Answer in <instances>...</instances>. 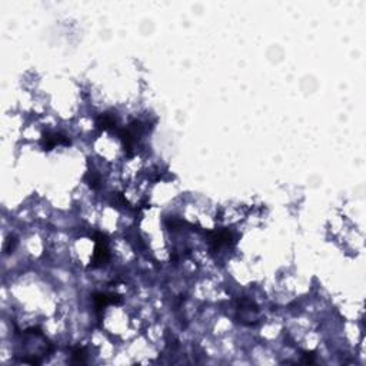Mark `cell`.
Listing matches in <instances>:
<instances>
[{
  "mask_svg": "<svg viewBox=\"0 0 366 366\" xmlns=\"http://www.w3.org/2000/svg\"><path fill=\"white\" fill-rule=\"evenodd\" d=\"M315 362V353L313 352H305L303 353V364H313Z\"/></svg>",
  "mask_w": 366,
  "mask_h": 366,
  "instance_id": "8",
  "label": "cell"
},
{
  "mask_svg": "<svg viewBox=\"0 0 366 366\" xmlns=\"http://www.w3.org/2000/svg\"><path fill=\"white\" fill-rule=\"evenodd\" d=\"M69 143H70V140L68 137L60 135V133H46L43 136V142H42L45 150H50L57 145H69Z\"/></svg>",
  "mask_w": 366,
  "mask_h": 366,
  "instance_id": "4",
  "label": "cell"
},
{
  "mask_svg": "<svg viewBox=\"0 0 366 366\" xmlns=\"http://www.w3.org/2000/svg\"><path fill=\"white\" fill-rule=\"evenodd\" d=\"M96 125L103 129V130H108V129H114L116 128V117L113 114L110 113H103L100 114L96 120Z\"/></svg>",
  "mask_w": 366,
  "mask_h": 366,
  "instance_id": "5",
  "label": "cell"
},
{
  "mask_svg": "<svg viewBox=\"0 0 366 366\" xmlns=\"http://www.w3.org/2000/svg\"><path fill=\"white\" fill-rule=\"evenodd\" d=\"M86 361V349L82 346H76L72 349V362L73 364H85Z\"/></svg>",
  "mask_w": 366,
  "mask_h": 366,
  "instance_id": "6",
  "label": "cell"
},
{
  "mask_svg": "<svg viewBox=\"0 0 366 366\" xmlns=\"http://www.w3.org/2000/svg\"><path fill=\"white\" fill-rule=\"evenodd\" d=\"M88 182H89V186H91L92 189H99L102 179H100V176H99L96 172H89V175H88Z\"/></svg>",
  "mask_w": 366,
  "mask_h": 366,
  "instance_id": "7",
  "label": "cell"
},
{
  "mask_svg": "<svg viewBox=\"0 0 366 366\" xmlns=\"http://www.w3.org/2000/svg\"><path fill=\"white\" fill-rule=\"evenodd\" d=\"M94 243L96 248L92 257V268H99L103 266L110 257L108 249V238L103 233H94Z\"/></svg>",
  "mask_w": 366,
  "mask_h": 366,
  "instance_id": "1",
  "label": "cell"
},
{
  "mask_svg": "<svg viewBox=\"0 0 366 366\" xmlns=\"http://www.w3.org/2000/svg\"><path fill=\"white\" fill-rule=\"evenodd\" d=\"M207 236H209L210 249L213 252H218L219 249L233 243V236L228 229H218L213 232H207Z\"/></svg>",
  "mask_w": 366,
  "mask_h": 366,
  "instance_id": "2",
  "label": "cell"
},
{
  "mask_svg": "<svg viewBox=\"0 0 366 366\" xmlns=\"http://www.w3.org/2000/svg\"><path fill=\"white\" fill-rule=\"evenodd\" d=\"M93 303H94V308H96V311L99 312V311H102V309H105L108 305H119L120 302H122V299L120 296H117V295H108V293H93Z\"/></svg>",
  "mask_w": 366,
  "mask_h": 366,
  "instance_id": "3",
  "label": "cell"
}]
</instances>
